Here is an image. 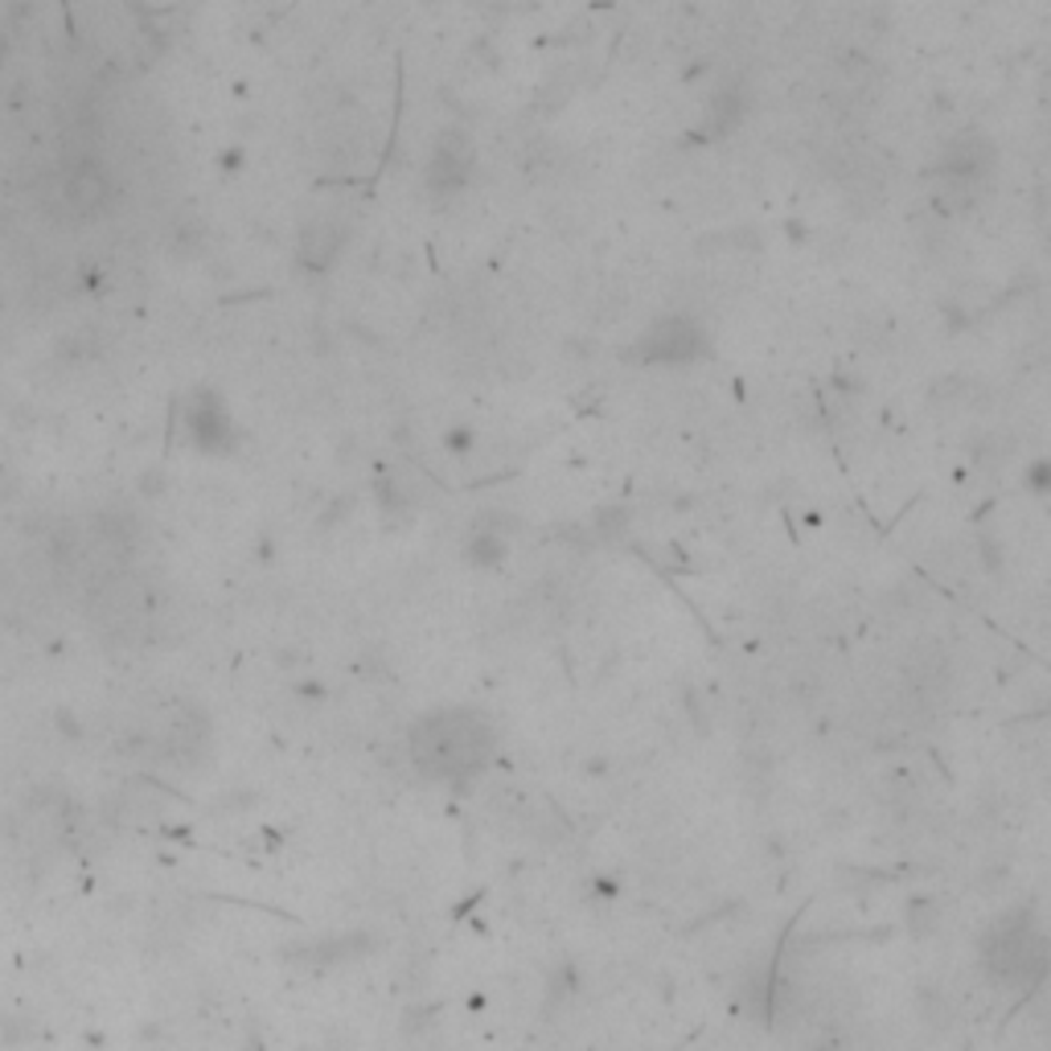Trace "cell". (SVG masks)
Here are the masks:
<instances>
[{
	"instance_id": "cell-1",
	"label": "cell",
	"mask_w": 1051,
	"mask_h": 1051,
	"mask_svg": "<svg viewBox=\"0 0 1051 1051\" xmlns=\"http://www.w3.org/2000/svg\"><path fill=\"white\" fill-rule=\"evenodd\" d=\"M411 760L428 780L464 785L493 760V727L476 711H432L411 727Z\"/></svg>"
},
{
	"instance_id": "cell-2",
	"label": "cell",
	"mask_w": 1051,
	"mask_h": 1051,
	"mask_svg": "<svg viewBox=\"0 0 1051 1051\" xmlns=\"http://www.w3.org/2000/svg\"><path fill=\"white\" fill-rule=\"evenodd\" d=\"M986 965L998 981L1007 986H1031V981L1043 974V961H1048V945H1043V933L1039 924L1031 921H1007L998 924L990 936H986Z\"/></svg>"
},
{
	"instance_id": "cell-3",
	"label": "cell",
	"mask_w": 1051,
	"mask_h": 1051,
	"mask_svg": "<svg viewBox=\"0 0 1051 1051\" xmlns=\"http://www.w3.org/2000/svg\"><path fill=\"white\" fill-rule=\"evenodd\" d=\"M994 169V145L986 140V136H978V132H965V136H957L949 148H945V157H940V165H936V174L945 177V186H940V193H936V202H940V210H965V206L974 202V189H978V181Z\"/></svg>"
},
{
	"instance_id": "cell-4",
	"label": "cell",
	"mask_w": 1051,
	"mask_h": 1051,
	"mask_svg": "<svg viewBox=\"0 0 1051 1051\" xmlns=\"http://www.w3.org/2000/svg\"><path fill=\"white\" fill-rule=\"evenodd\" d=\"M706 349L703 329L686 317H665L658 325H649L645 337L637 341V358L649 361V366H682V361H694Z\"/></svg>"
},
{
	"instance_id": "cell-5",
	"label": "cell",
	"mask_w": 1051,
	"mask_h": 1051,
	"mask_svg": "<svg viewBox=\"0 0 1051 1051\" xmlns=\"http://www.w3.org/2000/svg\"><path fill=\"white\" fill-rule=\"evenodd\" d=\"M473 160H476V148L473 140H469V132L444 128L435 136L432 157H428V186H432L435 193L461 189L464 181H469V174H473Z\"/></svg>"
},
{
	"instance_id": "cell-6",
	"label": "cell",
	"mask_w": 1051,
	"mask_h": 1051,
	"mask_svg": "<svg viewBox=\"0 0 1051 1051\" xmlns=\"http://www.w3.org/2000/svg\"><path fill=\"white\" fill-rule=\"evenodd\" d=\"M341 239H346L341 222L320 218V222H313V227L301 234V260L308 263V267H329V263L337 260V246H341Z\"/></svg>"
}]
</instances>
